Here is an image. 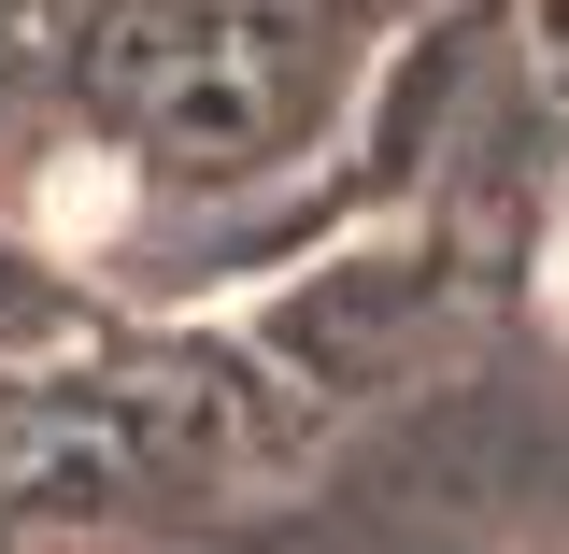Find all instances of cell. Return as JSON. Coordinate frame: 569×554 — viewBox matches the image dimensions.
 <instances>
[{"label": "cell", "mask_w": 569, "mask_h": 554, "mask_svg": "<svg viewBox=\"0 0 569 554\" xmlns=\"http://www.w3.org/2000/svg\"><path fill=\"white\" fill-rule=\"evenodd\" d=\"M556 299H569V256H556Z\"/></svg>", "instance_id": "cell-1"}]
</instances>
